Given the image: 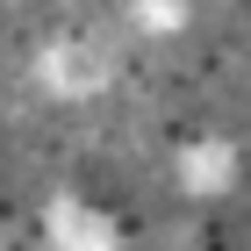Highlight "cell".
<instances>
[{
	"label": "cell",
	"instance_id": "cell-1",
	"mask_svg": "<svg viewBox=\"0 0 251 251\" xmlns=\"http://www.w3.org/2000/svg\"><path fill=\"white\" fill-rule=\"evenodd\" d=\"M179 179H187L194 194H223V187L237 179V144H223V136L187 144V151H179Z\"/></svg>",
	"mask_w": 251,
	"mask_h": 251
},
{
	"label": "cell",
	"instance_id": "cell-2",
	"mask_svg": "<svg viewBox=\"0 0 251 251\" xmlns=\"http://www.w3.org/2000/svg\"><path fill=\"white\" fill-rule=\"evenodd\" d=\"M50 244H58V251H108V223H100V215H86L72 194H65L58 215H50Z\"/></svg>",
	"mask_w": 251,
	"mask_h": 251
},
{
	"label": "cell",
	"instance_id": "cell-3",
	"mask_svg": "<svg viewBox=\"0 0 251 251\" xmlns=\"http://www.w3.org/2000/svg\"><path fill=\"white\" fill-rule=\"evenodd\" d=\"M43 79H50V94H86L100 79V65L86 50H43Z\"/></svg>",
	"mask_w": 251,
	"mask_h": 251
},
{
	"label": "cell",
	"instance_id": "cell-4",
	"mask_svg": "<svg viewBox=\"0 0 251 251\" xmlns=\"http://www.w3.org/2000/svg\"><path fill=\"white\" fill-rule=\"evenodd\" d=\"M129 15L144 36H179L187 29V0H129Z\"/></svg>",
	"mask_w": 251,
	"mask_h": 251
}]
</instances>
